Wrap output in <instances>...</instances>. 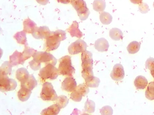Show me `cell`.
I'll use <instances>...</instances> for the list:
<instances>
[{"instance_id": "obj_1", "label": "cell", "mask_w": 154, "mask_h": 115, "mask_svg": "<svg viewBox=\"0 0 154 115\" xmlns=\"http://www.w3.org/2000/svg\"><path fill=\"white\" fill-rule=\"evenodd\" d=\"M66 38V34L65 31L61 30L52 31L50 36L47 38L45 44L46 52L56 50L60 46V42Z\"/></svg>"}, {"instance_id": "obj_2", "label": "cell", "mask_w": 154, "mask_h": 115, "mask_svg": "<svg viewBox=\"0 0 154 115\" xmlns=\"http://www.w3.org/2000/svg\"><path fill=\"white\" fill-rule=\"evenodd\" d=\"M59 71L60 74L69 77H72L75 74V68L72 66L71 57L66 56L59 59Z\"/></svg>"}, {"instance_id": "obj_3", "label": "cell", "mask_w": 154, "mask_h": 115, "mask_svg": "<svg viewBox=\"0 0 154 115\" xmlns=\"http://www.w3.org/2000/svg\"><path fill=\"white\" fill-rule=\"evenodd\" d=\"M71 5L76 10L80 19L82 21L86 20L90 12L87 7L86 2L83 0H71Z\"/></svg>"}, {"instance_id": "obj_4", "label": "cell", "mask_w": 154, "mask_h": 115, "mask_svg": "<svg viewBox=\"0 0 154 115\" xmlns=\"http://www.w3.org/2000/svg\"><path fill=\"white\" fill-rule=\"evenodd\" d=\"M59 74V69L54 66L49 64L40 70L39 76L43 80L49 79L53 80L57 78Z\"/></svg>"}, {"instance_id": "obj_5", "label": "cell", "mask_w": 154, "mask_h": 115, "mask_svg": "<svg viewBox=\"0 0 154 115\" xmlns=\"http://www.w3.org/2000/svg\"><path fill=\"white\" fill-rule=\"evenodd\" d=\"M33 60L38 63H45V65L52 64L55 66L57 63L56 58L47 52H37L33 55Z\"/></svg>"}, {"instance_id": "obj_6", "label": "cell", "mask_w": 154, "mask_h": 115, "mask_svg": "<svg viewBox=\"0 0 154 115\" xmlns=\"http://www.w3.org/2000/svg\"><path fill=\"white\" fill-rule=\"evenodd\" d=\"M40 95L41 98L45 101H55L58 97L53 85L48 82L43 84Z\"/></svg>"}, {"instance_id": "obj_7", "label": "cell", "mask_w": 154, "mask_h": 115, "mask_svg": "<svg viewBox=\"0 0 154 115\" xmlns=\"http://www.w3.org/2000/svg\"><path fill=\"white\" fill-rule=\"evenodd\" d=\"M17 86V82L14 79L9 78L8 75L1 76L0 91L2 92L13 91Z\"/></svg>"}, {"instance_id": "obj_8", "label": "cell", "mask_w": 154, "mask_h": 115, "mask_svg": "<svg viewBox=\"0 0 154 115\" xmlns=\"http://www.w3.org/2000/svg\"><path fill=\"white\" fill-rule=\"evenodd\" d=\"M87 45L84 41L79 39L71 44L69 46V53L71 55H75L83 52L86 50Z\"/></svg>"}, {"instance_id": "obj_9", "label": "cell", "mask_w": 154, "mask_h": 115, "mask_svg": "<svg viewBox=\"0 0 154 115\" xmlns=\"http://www.w3.org/2000/svg\"><path fill=\"white\" fill-rule=\"evenodd\" d=\"M51 33L52 31H50L48 27L45 26L42 27H37L32 34L35 39H46L50 36Z\"/></svg>"}, {"instance_id": "obj_10", "label": "cell", "mask_w": 154, "mask_h": 115, "mask_svg": "<svg viewBox=\"0 0 154 115\" xmlns=\"http://www.w3.org/2000/svg\"><path fill=\"white\" fill-rule=\"evenodd\" d=\"M125 76V72L123 65L117 64L114 66L113 69L111 73V77L116 81H120L123 80Z\"/></svg>"}, {"instance_id": "obj_11", "label": "cell", "mask_w": 154, "mask_h": 115, "mask_svg": "<svg viewBox=\"0 0 154 115\" xmlns=\"http://www.w3.org/2000/svg\"><path fill=\"white\" fill-rule=\"evenodd\" d=\"M77 83L72 77L66 78L62 84L61 88L68 92L73 91L77 87Z\"/></svg>"}, {"instance_id": "obj_12", "label": "cell", "mask_w": 154, "mask_h": 115, "mask_svg": "<svg viewBox=\"0 0 154 115\" xmlns=\"http://www.w3.org/2000/svg\"><path fill=\"white\" fill-rule=\"evenodd\" d=\"M82 69L86 68H93V54L88 51H85L82 55Z\"/></svg>"}, {"instance_id": "obj_13", "label": "cell", "mask_w": 154, "mask_h": 115, "mask_svg": "<svg viewBox=\"0 0 154 115\" xmlns=\"http://www.w3.org/2000/svg\"><path fill=\"white\" fill-rule=\"evenodd\" d=\"M10 63L12 66H16L21 64L23 65L25 60L23 58L22 53L16 50L12 55L10 56Z\"/></svg>"}, {"instance_id": "obj_14", "label": "cell", "mask_w": 154, "mask_h": 115, "mask_svg": "<svg viewBox=\"0 0 154 115\" xmlns=\"http://www.w3.org/2000/svg\"><path fill=\"white\" fill-rule=\"evenodd\" d=\"M109 46L108 41L104 38H99L95 42L94 47L99 52H106Z\"/></svg>"}, {"instance_id": "obj_15", "label": "cell", "mask_w": 154, "mask_h": 115, "mask_svg": "<svg viewBox=\"0 0 154 115\" xmlns=\"http://www.w3.org/2000/svg\"><path fill=\"white\" fill-rule=\"evenodd\" d=\"M21 83V87H24L30 90H32L38 85V82L33 74L30 75L28 79Z\"/></svg>"}, {"instance_id": "obj_16", "label": "cell", "mask_w": 154, "mask_h": 115, "mask_svg": "<svg viewBox=\"0 0 154 115\" xmlns=\"http://www.w3.org/2000/svg\"><path fill=\"white\" fill-rule=\"evenodd\" d=\"M67 31L69 33L71 36L81 38L82 37V33L79 29V25L76 21H74L69 28L67 29Z\"/></svg>"}, {"instance_id": "obj_17", "label": "cell", "mask_w": 154, "mask_h": 115, "mask_svg": "<svg viewBox=\"0 0 154 115\" xmlns=\"http://www.w3.org/2000/svg\"><path fill=\"white\" fill-rule=\"evenodd\" d=\"M32 91L24 87H21L18 93V97L22 102H26L31 96Z\"/></svg>"}, {"instance_id": "obj_18", "label": "cell", "mask_w": 154, "mask_h": 115, "mask_svg": "<svg viewBox=\"0 0 154 115\" xmlns=\"http://www.w3.org/2000/svg\"><path fill=\"white\" fill-rule=\"evenodd\" d=\"M148 83L146 78L142 76H137L134 81V86L138 90H144L146 87Z\"/></svg>"}, {"instance_id": "obj_19", "label": "cell", "mask_w": 154, "mask_h": 115, "mask_svg": "<svg viewBox=\"0 0 154 115\" xmlns=\"http://www.w3.org/2000/svg\"><path fill=\"white\" fill-rule=\"evenodd\" d=\"M60 108L57 104L51 105L47 108L43 109L41 112L42 115H57L60 113Z\"/></svg>"}, {"instance_id": "obj_20", "label": "cell", "mask_w": 154, "mask_h": 115, "mask_svg": "<svg viewBox=\"0 0 154 115\" xmlns=\"http://www.w3.org/2000/svg\"><path fill=\"white\" fill-rule=\"evenodd\" d=\"M24 31L28 34H32L37 27L36 24L30 19H27L23 22Z\"/></svg>"}, {"instance_id": "obj_21", "label": "cell", "mask_w": 154, "mask_h": 115, "mask_svg": "<svg viewBox=\"0 0 154 115\" xmlns=\"http://www.w3.org/2000/svg\"><path fill=\"white\" fill-rule=\"evenodd\" d=\"M30 75L26 68H21L17 70L16 73V78L19 81H24L28 78Z\"/></svg>"}, {"instance_id": "obj_22", "label": "cell", "mask_w": 154, "mask_h": 115, "mask_svg": "<svg viewBox=\"0 0 154 115\" xmlns=\"http://www.w3.org/2000/svg\"><path fill=\"white\" fill-rule=\"evenodd\" d=\"M109 35L111 39L115 41H119L123 39V34L119 29L112 28L109 31Z\"/></svg>"}, {"instance_id": "obj_23", "label": "cell", "mask_w": 154, "mask_h": 115, "mask_svg": "<svg viewBox=\"0 0 154 115\" xmlns=\"http://www.w3.org/2000/svg\"><path fill=\"white\" fill-rule=\"evenodd\" d=\"M12 66L8 61H5L0 68L1 76L11 75L12 71Z\"/></svg>"}, {"instance_id": "obj_24", "label": "cell", "mask_w": 154, "mask_h": 115, "mask_svg": "<svg viewBox=\"0 0 154 115\" xmlns=\"http://www.w3.org/2000/svg\"><path fill=\"white\" fill-rule=\"evenodd\" d=\"M14 37L17 40V43L24 45L27 44L26 32L24 30L23 31L17 32L14 35Z\"/></svg>"}, {"instance_id": "obj_25", "label": "cell", "mask_w": 154, "mask_h": 115, "mask_svg": "<svg viewBox=\"0 0 154 115\" xmlns=\"http://www.w3.org/2000/svg\"><path fill=\"white\" fill-rule=\"evenodd\" d=\"M106 7L104 0H94L93 3V9L96 12H103Z\"/></svg>"}, {"instance_id": "obj_26", "label": "cell", "mask_w": 154, "mask_h": 115, "mask_svg": "<svg viewBox=\"0 0 154 115\" xmlns=\"http://www.w3.org/2000/svg\"><path fill=\"white\" fill-rule=\"evenodd\" d=\"M100 21L104 25H109L112 22V17L108 12H102L100 13Z\"/></svg>"}, {"instance_id": "obj_27", "label": "cell", "mask_w": 154, "mask_h": 115, "mask_svg": "<svg viewBox=\"0 0 154 115\" xmlns=\"http://www.w3.org/2000/svg\"><path fill=\"white\" fill-rule=\"evenodd\" d=\"M140 49V44L137 41L131 42L127 46V49L130 54H134L137 53Z\"/></svg>"}, {"instance_id": "obj_28", "label": "cell", "mask_w": 154, "mask_h": 115, "mask_svg": "<svg viewBox=\"0 0 154 115\" xmlns=\"http://www.w3.org/2000/svg\"><path fill=\"white\" fill-rule=\"evenodd\" d=\"M85 84L88 87H98L100 83V80L98 78L93 76L85 80Z\"/></svg>"}, {"instance_id": "obj_29", "label": "cell", "mask_w": 154, "mask_h": 115, "mask_svg": "<svg viewBox=\"0 0 154 115\" xmlns=\"http://www.w3.org/2000/svg\"><path fill=\"white\" fill-rule=\"evenodd\" d=\"M36 52H37V50L29 47L27 46V44H26L25 45L24 50L22 53V54L24 60L26 61L31 57H32L33 55Z\"/></svg>"}, {"instance_id": "obj_30", "label": "cell", "mask_w": 154, "mask_h": 115, "mask_svg": "<svg viewBox=\"0 0 154 115\" xmlns=\"http://www.w3.org/2000/svg\"><path fill=\"white\" fill-rule=\"evenodd\" d=\"M145 96L149 100H154V81L149 83L145 92Z\"/></svg>"}, {"instance_id": "obj_31", "label": "cell", "mask_w": 154, "mask_h": 115, "mask_svg": "<svg viewBox=\"0 0 154 115\" xmlns=\"http://www.w3.org/2000/svg\"><path fill=\"white\" fill-rule=\"evenodd\" d=\"M68 99L65 96L61 95L57 97L56 99V104L60 109L65 108L69 103Z\"/></svg>"}, {"instance_id": "obj_32", "label": "cell", "mask_w": 154, "mask_h": 115, "mask_svg": "<svg viewBox=\"0 0 154 115\" xmlns=\"http://www.w3.org/2000/svg\"><path fill=\"white\" fill-rule=\"evenodd\" d=\"M95 103L94 101L88 99L85 103V111L89 114L93 113L95 111Z\"/></svg>"}, {"instance_id": "obj_33", "label": "cell", "mask_w": 154, "mask_h": 115, "mask_svg": "<svg viewBox=\"0 0 154 115\" xmlns=\"http://www.w3.org/2000/svg\"><path fill=\"white\" fill-rule=\"evenodd\" d=\"M75 90L82 96L86 95L89 92V87L86 84H79L77 86Z\"/></svg>"}, {"instance_id": "obj_34", "label": "cell", "mask_w": 154, "mask_h": 115, "mask_svg": "<svg viewBox=\"0 0 154 115\" xmlns=\"http://www.w3.org/2000/svg\"><path fill=\"white\" fill-rule=\"evenodd\" d=\"M82 69V75L85 80L94 76L93 68H86Z\"/></svg>"}, {"instance_id": "obj_35", "label": "cell", "mask_w": 154, "mask_h": 115, "mask_svg": "<svg viewBox=\"0 0 154 115\" xmlns=\"http://www.w3.org/2000/svg\"><path fill=\"white\" fill-rule=\"evenodd\" d=\"M82 96H83L80 94L75 90L71 94L70 98L75 102H79L82 101Z\"/></svg>"}, {"instance_id": "obj_36", "label": "cell", "mask_w": 154, "mask_h": 115, "mask_svg": "<svg viewBox=\"0 0 154 115\" xmlns=\"http://www.w3.org/2000/svg\"><path fill=\"white\" fill-rule=\"evenodd\" d=\"M100 113L101 115H111L113 114V110L111 106L106 105L100 109Z\"/></svg>"}, {"instance_id": "obj_37", "label": "cell", "mask_w": 154, "mask_h": 115, "mask_svg": "<svg viewBox=\"0 0 154 115\" xmlns=\"http://www.w3.org/2000/svg\"><path fill=\"white\" fill-rule=\"evenodd\" d=\"M139 10L141 13L145 14L149 11V6L146 3L142 2L139 5Z\"/></svg>"}, {"instance_id": "obj_38", "label": "cell", "mask_w": 154, "mask_h": 115, "mask_svg": "<svg viewBox=\"0 0 154 115\" xmlns=\"http://www.w3.org/2000/svg\"><path fill=\"white\" fill-rule=\"evenodd\" d=\"M146 66L147 69L152 71L154 70V58H149L146 62Z\"/></svg>"}, {"instance_id": "obj_39", "label": "cell", "mask_w": 154, "mask_h": 115, "mask_svg": "<svg viewBox=\"0 0 154 115\" xmlns=\"http://www.w3.org/2000/svg\"><path fill=\"white\" fill-rule=\"evenodd\" d=\"M31 69L34 71H36L40 69L41 65V63H38L34 61V60H32L29 63Z\"/></svg>"}, {"instance_id": "obj_40", "label": "cell", "mask_w": 154, "mask_h": 115, "mask_svg": "<svg viewBox=\"0 0 154 115\" xmlns=\"http://www.w3.org/2000/svg\"><path fill=\"white\" fill-rule=\"evenodd\" d=\"M36 1L40 4L45 5L47 4L49 0H36Z\"/></svg>"}, {"instance_id": "obj_41", "label": "cell", "mask_w": 154, "mask_h": 115, "mask_svg": "<svg viewBox=\"0 0 154 115\" xmlns=\"http://www.w3.org/2000/svg\"><path fill=\"white\" fill-rule=\"evenodd\" d=\"M131 2L135 4H140L141 3L143 0H130Z\"/></svg>"}, {"instance_id": "obj_42", "label": "cell", "mask_w": 154, "mask_h": 115, "mask_svg": "<svg viewBox=\"0 0 154 115\" xmlns=\"http://www.w3.org/2000/svg\"><path fill=\"white\" fill-rule=\"evenodd\" d=\"M58 2L64 4H68L71 2V0H57Z\"/></svg>"}, {"instance_id": "obj_43", "label": "cell", "mask_w": 154, "mask_h": 115, "mask_svg": "<svg viewBox=\"0 0 154 115\" xmlns=\"http://www.w3.org/2000/svg\"><path fill=\"white\" fill-rule=\"evenodd\" d=\"M151 73L152 74V76L153 77V78H154V70L151 71Z\"/></svg>"}, {"instance_id": "obj_44", "label": "cell", "mask_w": 154, "mask_h": 115, "mask_svg": "<svg viewBox=\"0 0 154 115\" xmlns=\"http://www.w3.org/2000/svg\"><path fill=\"white\" fill-rule=\"evenodd\" d=\"M153 7H154V3H153Z\"/></svg>"}]
</instances>
